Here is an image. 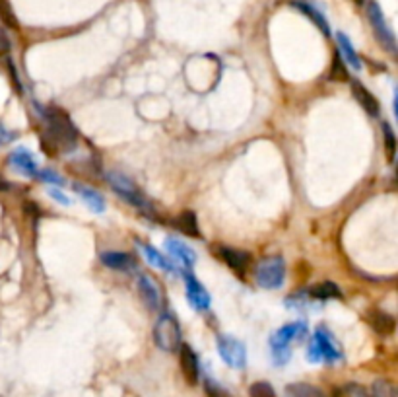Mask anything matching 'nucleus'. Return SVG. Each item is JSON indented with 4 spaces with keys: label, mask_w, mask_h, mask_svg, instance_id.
<instances>
[{
    "label": "nucleus",
    "mask_w": 398,
    "mask_h": 397,
    "mask_svg": "<svg viewBox=\"0 0 398 397\" xmlns=\"http://www.w3.org/2000/svg\"><path fill=\"white\" fill-rule=\"evenodd\" d=\"M371 397H398L394 384L389 380H377L371 388Z\"/></svg>",
    "instance_id": "obj_25"
},
{
    "label": "nucleus",
    "mask_w": 398,
    "mask_h": 397,
    "mask_svg": "<svg viewBox=\"0 0 398 397\" xmlns=\"http://www.w3.org/2000/svg\"><path fill=\"white\" fill-rule=\"evenodd\" d=\"M49 195L57 201V203H60V204H65V207H68L70 204V199H68L67 195L62 193L60 189H55V187H51L49 189Z\"/></svg>",
    "instance_id": "obj_32"
},
{
    "label": "nucleus",
    "mask_w": 398,
    "mask_h": 397,
    "mask_svg": "<svg viewBox=\"0 0 398 397\" xmlns=\"http://www.w3.org/2000/svg\"><path fill=\"white\" fill-rule=\"evenodd\" d=\"M357 4H364V0H356Z\"/></svg>",
    "instance_id": "obj_36"
},
{
    "label": "nucleus",
    "mask_w": 398,
    "mask_h": 397,
    "mask_svg": "<svg viewBox=\"0 0 398 397\" xmlns=\"http://www.w3.org/2000/svg\"><path fill=\"white\" fill-rule=\"evenodd\" d=\"M367 321L379 335H390L394 331V325H397L394 318L390 313L383 312V310H371L367 313Z\"/></svg>",
    "instance_id": "obj_18"
},
{
    "label": "nucleus",
    "mask_w": 398,
    "mask_h": 397,
    "mask_svg": "<svg viewBox=\"0 0 398 397\" xmlns=\"http://www.w3.org/2000/svg\"><path fill=\"white\" fill-rule=\"evenodd\" d=\"M179 364H181V372L185 376L187 384L194 386L199 382L200 376V364H199V356L192 351L189 345H181L179 346Z\"/></svg>",
    "instance_id": "obj_12"
},
{
    "label": "nucleus",
    "mask_w": 398,
    "mask_h": 397,
    "mask_svg": "<svg viewBox=\"0 0 398 397\" xmlns=\"http://www.w3.org/2000/svg\"><path fill=\"white\" fill-rule=\"evenodd\" d=\"M383 133H385V141H387V152H389V160L394 158V133L390 129L389 123H383Z\"/></svg>",
    "instance_id": "obj_30"
},
{
    "label": "nucleus",
    "mask_w": 398,
    "mask_h": 397,
    "mask_svg": "<svg viewBox=\"0 0 398 397\" xmlns=\"http://www.w3.org/2000/svg\"><path fill=\"white\" fill-rule=\"evenodd\" d=\"M291 6H296L301 14H305V16H307L324 35H331V27H329L326 18L317 10L311 2H307V0H291Z\"/></svg>",
    "instance_id": "obj_17"
},
{
    "label": "nucleus",
    "mask_w": 398,
    "mask_h": 397,
    "mask_svg": "<svg viewBox=\"0 0 398 397\" xmlns=\"http://www.w3.org/2000/svg\"><path fill=\"white\" fill-rule=\"evenodd\" d=\"M8 189H10V183L0 176V191H8Z\"/></svg>",
    "instance_id": "obj_34"
},
{
    "label": "nucleus",
    "mask_w": 398,
    "mask_h": 397,
    "mask_svg": "<svg viewBox=\"0 0 398 397\" xmlns=\"http://www.w3.org/2000/svg\"><path fill=\"white\" fill-rule=\"evenodd\" d=\"M255 280L260 288L266 290H276L284 285L286 280V263L282 257H266L263 261H258L255 269Z\"/></svg>",
    "instance_id": "obj_6"
},
{
    "label": "nucleus",
    "mask_w": 398,
    "mask_h": 397,
    "mask_svg": "<svg viewBox=\"0 0 398 397\" xmlns=\"http://www.w3.org/2000/svg\"><path fill=\"white\" fill-rule=\"evenodd\" d=\"M249 393L251 397H276L272 386L266 384V382H257V384H253Z\"/></svg>",
    "instance_id": "obj_29"
},
{
    "label": "nucleus",
    "mask_w": 398,
    "mask_h": 397,
    "mask_svg": "<svg viewBox=\"0 0 398 397\" xmlns=\"http://www.w3.org/2000/svg\"><path fill=\"white\" fill-rule=\"evenodd\" d=\"M105 179H107L109 187H111L123 201L133 204V207H138V209H148V199H146V195L142 193L140 187L136 186L128 176H125L123 171L111 169V171L105 174Z\"/></svg>",
    "instance_id": "obj_4"
},
{
    "label": "nucleus",
    "mask_w": 398,
    "mask_h": 397,
    "mask_svg": "<svg viewBox=\"0 0 398 397\" xmlns=\"http://www.w3.org/2000/svg\"><path fill=\"white\" fill-rule=\"evenodd\" d=\"M101 263L115 271H133L136 269V259L125 252H105L101 254Z\"/></svg>",
    "instance_id": "obj_16"
},
{
    "label": "nucleus",
    "mask_w": 398,
    "mask_h": 397,
    "mask_svg": "<svg viewBox=\"0 0 398 397\" xmlns=\"http://www.w3.org/2000/svg\"><path fill=\"white\" fill-rule=\"evenodd\" d=\"M140 249H142V254H144V257L148 259V263H152L154 267H158V269H161V271H169V273L173 271L171 261H167L166 257L159 254L156 247H152V245H148V244H140Z\"/></svg>",
    "instance_id": "obj_23"
},
{
    "label": "nucleus",
    "mask_w": 398,
    "mask_h": 397,
    "mask_svg": "<svg viewBox=\"0 0 398 397\" xmlns=\"http://www.w3.org/2000/svg\"><path fill=\"white\" fill-rule=\"evenodd\" d=\"M216 257L220 261L227 265L230 269L235 271L243 279V275L247 273L251 265V255L247 252H241V249H233V247H227V245H218L216 247Z\"/></svg>",
    "instance_id": "obj_10"
},
{
    "label": "nucleus",
    "mask_w": 398,
    "mask_h": 397,
    "mask_svg": "<svg viewBox=\"0 0 398 397\" xmlns=\"http://www.w3.org/2000/svg\"><path fill=\"white\" fill-rule=\"evenodd\" d=\"M334 397H371L367 393V389L361 388L359 384H346V386H342Z\"/></svg>",
    "instance_id": "obj_27"
},
{
    "label": "nucleus",
    "mask_w": 398,
    "mask_h": 397,
    "mask_svg": "<svg viewBox=\"0 0 398 397\" xmlns=\"http://www.w3.org/2000/svg\"><path fill=\"white\" fill-rule=\"evenodd\" d=\"M352 93H354V98L357 100V103L361 105V110L365 113H369V115H379V102L375 100V96L367 88H365L361 82H357V80H352Z\"/></svg>",
    "instance_id": "obj_15"
},
{
    "label": "nucleus",
    "mask_w": 398,
    "mask_h": 397,
    "mask_svg": "<svg viewBox=\"0 0 398 397\" xmlns=\"http://www.w3.org/2000/svg\"><path fill=\"white\" fill-rule=\"evenodd\" d=\"M218 351H220L222 360L232 368H243L247 364V349L239 339L220 335L218 337Z\"/></svg>",
    "instance_id": "obj_8"
},
{
    "label": "nucleus",
    "mask_w": 398,
    "mask_h": 397,
    "mask_svg": "<svg viewBox=\"0 0 398 397\" xmlns=\"http://www.w3.org/2000/svg\"><path fill=\"white\" fill-rule=\"evenodd\" d=\"M367 18H369V24L373 27V34L377 37V41L381 43V47H385L387 51L394 53L397 51V39L392 30L387 24V20L383 16V10L379 8L377 2H369L367 4Z\"/></svg>",
    "instance_id": "obj_7"
},
{
    "label": "nucleus",
    "mask_w": 398,
    "mask_h": 397,
    "mask_svg": "<svg viewBox=\"0 0 398 397\" xmlns=\"http://www.w3.org/2000/svg\"><path fill=\"white\" fill-rule=\"evenodd\" d=\"M309 296L315 300H334V298H342V292L334 282H321L309 290Z\"/></svg>",
    "instance_id": "obj_22"
},
{
    "label": "nucleus",
    "mask_w": 398,
    "mask_h": 397,
    "mask_svg": "<svg viewBox=\"0 0 398 397\" xmlns=\"http://www.w3.org/2000/svg\"><path fill=\"white\" fill-rule=\"evenodd\" d=\"M166 249L169 255L173 257L175 261H179L187 271H191L197 263V254L192 252L191 247L187 244H183L181 240L177 237H167L166 240Z\"/></svg>",
    "instance_id": "obj_13"
},
{
    "label": "nucleus",
    "mask_w": 398,
    "mask_h": 397,
    "mask_svg": "<svg viewBox=\"0 0 398 397\" xmlns=\"http://www.w3.org/2000/svg\"><path fill=\"white\" fill-rule=\"evenodd\" d=\"M8 141H12V135H10L8 131L2 127V125H0V144L8 143Z\"/></svg>",
    "instance_id": "obj_33"
},
{
    "label": "nucleus",
    "mask_w": 398,
    "mask_h": 397,
    "mask_svg": "<svg viewBox=\"0 0 398 397\" xmlns=\"http://www.w3.org/2000/svg\"><path fill=\"white\" fill-rule=\"evenodd\" d=\"M307 335V325L303 321L288 323L274 333L270 337V351H272V360L278 366H282L290 360L291 356V343H296L299 339Z\"/></svg>",
    "instance_id": "obj_2"
},
{
    "label": "nucleus",
    "mask_w": 398,
    "mask_h": 397,
    "mask_svg": "<svg viewBox=\"0 0 398 397\" xmlns=\"http://www.w3.org/2000/svg\"><path fill=\"white\" fill-rule=\"evenodd\" d=\"M0 49H6V37L0 32Z\"/></svg>",
    "instance_id": "obj_35"
},
{
    "label": "nucleus",
    "mask_w": 398,
    "mask_h": 397,
    "mask_svg": "<svg viewBox=\"0 0 398 397\" xmlns=\"http://www.w3.org/2000/svg\"><path fill=\"white\" fill-rule=\"evenodd\" d=\"M185 285H187V300L191 302V306L199 312H204L210 308V294L206 292V288L200 285V280L192 275L191 271L185 273Z\"/></svg>",
    "instance_id": "obj_11"
},
{
    "label": "nucleus",
    "mask_w": 398,
    "mask_h": 397,
    "mask_svg": "<svg viewBox=\"0 0 398 397\" xmlns=\"http://www.w3.org/2000/svg\"><path fill=\"white\" fill-rule=\"evenodd\" d=\"M336 41H338V47H340V53H338V55H340L342 59L346 60L354 70H359V68H361V60H359V55H357V51L354 49L352 41L348 39V35L338 32V34H336Z\"/></svg>",
    "instance_id": "obj_19"
},
{
    "label": "nucleus",
    "mask_w": 398,
    "mask_h": 397,
    "mask_svg": "<svg viewBox=\"0 0 398 397\" xmlns=\"http://www.w3.org/2000/svg\"><path fill=\"white\" fill-rule=\"evenodd\" d=\"M175 226L185 232L187 236L192 237H200V230H199V222H197V214L191 211L181 212L177 220H175Z\"/></svg>",
    "instance_id": "obj_21"
},
{
    "label": "nucleus",
    "mask_w": 398,
    "mask_h": 397,
    "mask_svg": "<svg viewBox=\"0 0 398 397\" xmlns=\"http://www.w3.org/2000/svg\"><path fill=\"white\" fill-rule=\"evenodd\" d=\"M181 327L171 313H164L159 315V320L154 325V343L158 349L166 351V353H177L179 346L183 345L181 341Z\"/></svg>",
    "instance_id": "obj_5"
},
{
    "label": "nucleus",
    "mask_w": 398,
    "mask_h": 397,
    "mask_svg": "<svg viewBox=\"0 0 398 397\" xmlns=\"http://www.w3.org/2000/svg\"><path fill=\"white\" fill-rule=\"evenodd\" d=\"M288 393L291 397H326L323 389L315 388L311 384H291V386H288Z\"/></svg>",
    "instance_id": "obj_24"
},
{
    "label": "nucleus",
    "mask_w": 398,
    "mask_h": 397,
    "mask_svg": "<svg viewBox=\"0 0 398 397\" xmlns=\"http://www.w3.org/2000/svg\"><path fill=\"white\" fill-rule=\"evenodd\" d=\"M206 391L208 397H232L225 389H222L216 384H212V382H206Z\"/></svg>",
    "instance_id": "obj_31"
},
{
    "label": "nucleus",
    "mask_w": 398,
    "mask_h": 397,
    "mask_svg": "<svg viewBox=\"0 0 398 397\" xmlns=\"http://www.w3.org/2000/svg\"><path fill=\"white\" fill-rule=\"evenodd\" d=\"M138 294L144 306L148 308L150 312H159L164 308V294H161V288H159L158 280L150 275H140L138 277Z\"/></svg>",
    "instance_id": "obj_9"
},
{
    "label": "nucleus",
    "mask_w": 398,
    "mask_h": 397,
    "mask_svg": "<svg viewBox=\"0 0 398 397\" xmlns=\"http://www.w3.org/2000/svg\"><path fill=\"white\" fill-rule=\"evenodd\" d=\"M8 162L18 174H22L25 178H35L37 171H39L37 162H35V158L32 156V152H29V150H24V148H18V150L10 154Z\"/></svg>",
    "instance_id": "obj_14"
},
{
    "label": "nucleus",
    "mask_w": 398,
    "mask_h": 397,
    "mask_svg": "<svg viewBox=\"0 0 398 397\" xmlns=\"http://www.w3.org/2000/svg\"><path fill=\"white\" fill-rule=\"evenodd\" d=\"M332 80H348V72L342 65V57L338 53H334V60H332V70H331Z\"/></svg>",
    "instance_id": "obj_28"
},
{
    "label": "nucleus",
    "mask_w": 398,
    "mask_h": 397,
    "mask_svg": "<svg viewBox=\"0 0 398 397\" xmlns=\"http://www.w3.org/2000/svg\"><path fill=\"white\" fill-rule=\"evenodd\" d=\"M307 358L311 363H329L334 364L342 360L340 346L336 345V341L331 335V331L326 327H319L315 331V335L309 343Z\"/></svg>",
    "instance_id": "obj_3"
},
{
    "label": "nucleus",
    "mask_w": 398,
    "mask_h": 397,
    "mask_svg": "<svg viewBox=\"0 0 398 397\" xmlns=\"http://www.w3.org/2000/svg\"><path fill=\"white\" fill-rule=\"evenodd\" d=\"M35 178H39L43 181V183H53V186L57 187H62L67 186V181H65V178L60 176V174H57L55 169L51 168H45V169H39L37 171V176Z\"/></svg>",
    "instance_id": "obj_26"
},
{
    "label": "nucleus",
    "mask_w": 398,
    "mask_h": 397,
    "mask_svg": "<svg viewBox=\"0 0 398 397\" xmlns=\"http://www.w3.org/2000/svg\"><path fill=\"white\" fill-rule=\"evenodd\" d=\"M41 117L43 150L49 156L67 154L74 150V146L78 144V131L72 125L67 111L58 110V108H47V110H41Z\"/></svg>",
    "instance_id": "obj_1"
},
{
    "label": "nucleus",
    "mask_w": 398,
    "mask_h": 397,
    "mask_svg": "<svg viewBox=\"0 0 398 397\" xmlns=\"http://www.w3.org/2000/svg\"><path fill=\"white\" fill-rule=\"evenodd\" d=\"M74 191L80 195V199H82L84 203L88 204L93 212L101 214V212L105 211V201H103V197H101L95 189H91V187L88 186H78V183H76Z\"/></svg>",
    "instance_id": "obj_20"
}]
</instances>
